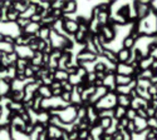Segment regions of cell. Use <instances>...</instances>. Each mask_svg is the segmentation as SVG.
<instances>
[{
	"label": "cell",
	"instance_id": "obj_1",
	"mask_svg": "<svg viewBox=\"0 0 157 140\" xmlns=\"http://www.w3.org/2000/svg\"><path fill=\"white\" fill-rule=\"evenodd\" d=\"M133 44V39L132 38H128V39H126V46H131Z\"/></svg>",
	"mask_w": 157,
	"mask_h": 140
}]
</instances>
